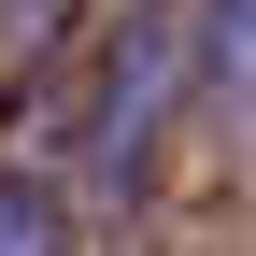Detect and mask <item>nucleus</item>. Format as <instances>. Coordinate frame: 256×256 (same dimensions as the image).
<instances>
[{
	"label": "nucleus",
	"mask_w": 256,
	"mask_h": 256,
	"mask_svg": "<svg viewBox=\"0 0 256 256\" xmlns=\"http://www.w3.org/2000/svg\"><path fill=\"white\" fill-rule=\"evenodd\" d=\"M72 214H57V185L43 171H0V256H28V242H57Z\"/></svg>",
	"instance_id": "obj_3"
},
{
	"label": "nucleus",
	"mask_w": 256,
	"mask_h": 256,
	"mask_svg": "<svg viewBox=\"0 0 256 256\" xmlns=\"http://www.w3.org/2000/svg\"><path fill=\"white\" fill-rule=\"evenodd\" d=\"M200 0H142V14H114V43H100V72H86V171L128 185L142 171V142L171 128V100L200 86Z\"/></svg>",
	"instance_id": "obj_1"
},
{
	"label": "nucleus",
	"mask_w": 256,
	"mask_h": 256,
	"mask_svg": "<svg viewBox=\"0 0 256 256\" xmlns=\"http://www.w3.org/2000/svg\"><path fill=\"white\" fill-rule=\"evenodd\" d=\"M200 43H214V57H200V86L256 114V0H200Z\"/></svg>",
	"instance_id": "obj_2"
}]
</instances>
